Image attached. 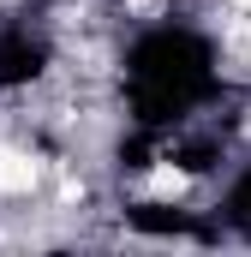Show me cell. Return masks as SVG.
Segmentation results:
<instances>
[{
  "label": "cell",
  "instance_id": "obj_1",
  "mask_svg": "<svg viewBox=\"0 0 251 257\" xmlns=\"http://www.w3.org/2000/svg\"><path fill=\"white\" fill-rule=\"evenodd\" d=\"M36 180H42V168L24 150H0V197H30Z\"/></svg>",
  "mask_w": 251,
  "mask_h": 257
},
{
  "label": "cell",
  "instance_id": "obj_3",
  "mask_svg": "<svg viewBox=\"0 0 251 257\" xmlns=\"http://www.w3.org/2000/svg\"><path fill=\"white\" fill-rule=\"evenodd\" d=\"M126 6H138V12H150V6H156V0H126Z\"/></svg>",
  "mask_w": 251,
  "mask_h": 257
},
{
  "label": "cell",
  "instance_id": "obj_2",
  "mask_svg": "<svg viewBox=\"0 0 251 257\" xmlns=\"http://www.w3.org/2000/svg\"><path fill=\"white\" fill-rule=\"evenodd\" d=\"M144 192H150V197H162V203H174V197H186V174L162 162V168H150V180H144Z\"/></svg>",
  "mask_w": 251,
  "mask_h": 257
},
{
  "label": "cell",
  "instance_id": "obj_4",
  "mask_svg": "<svg viewBox=\"0 0 251 257\" xmlns=\"http://www.w3.org/2000/svg\"><path fill=\"white\" fill-rule=\"evenodd\" d=\"M227 6H239V12H251V0H227Z\"/></svg>",
  "mask_w": 251,
  "mask_h": 257
}]
</instances>
